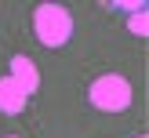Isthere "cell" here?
I'll return each mask as SVG.
<instances>
[{
  "mask_svg": "<svg viewBox=\"0 0 149 138\" xmlns=\"http://www.w3.org/2000/svg\"><path fill=\"white\" fill-rule=\"evenodd\" d=\"M138 138H146V135H138Z\"/></svg>",
  "mask_w": 149,
  "mask_h": 138,
  "instance_id": "cell-6",
  "label": "cell"
},
{
  "mask_svg": "<svg viewBox=\"0 0 149 138\" xmlns=\"http://www.w3.org/2000/svg\"><path fill=\"white\" fill-rule=\"evenodd\" d=\"M33 29L44 47H62L73 36V15L62 4H40L33 11Z\"/></svg>",
  "mask_w": 149,
  "mask_h": 138,
  "instance_id": "cell-1",
  "label": "cell"
},
{
  "mask_svg": "<svg viewBox=\"0 0 149 138\" xmlns=\"http://www.w3.org/2000/svg\"><path fill=\"white\" fill-rule=\"evenodd\" d=\"M7 76L15 80V84L22 87V94H33L36 87H40V69L33 65V58H26V55H15L11 58V69H7Z\"/></svg>",
  "mask_w": 149,
  "mask_h": 138,
  "instance_id": "cell-3",
  "label": "cell"
},
{
  "mask_svg": "<svg viewBox=\"0 0 149 138\" xmlns=\"http://www.w3.org/2000/svg\"><path fill=\"white\" fill-rule=\"evenodd\" d=\"M26 109V94L11 76H0V113H22Z\"/></svg>",
  "mask_w": 149,
  "mask_h": 138,
  "instance_id": "cell-4",
  "label": "cell"
},
{
  "mask_svg": "<svg viewBox=\"0 0 149 138\" xmlns=\"http://www.w3.org/2000/svg\"><path fill=\"white\" fill-rule=\"evenodd\" d=\"M7 138H11V135H7Z\"/></svg>",
  "mask_w": 149,
  "mask_h": 138,
  "instance_id": "cell-7",
  "label": "cell"
},
{
  "mask_svg": "<svg viewBox=\"0 0 149 138\" xmlns=\"http://www.w3.org/2000/svg\"><path fill=\"white\" fill-rule=\"evenodd\" d=\"M146 18H149L146 11H135V15L127 18V29H131L135 36H146V33H149V22H146Z\"/></svg>",
  "mask_w": 149,
  "mask_h": 138,
  "instance_id": "cell-5",
  "label": "cell"
},
{
  "mask_svg": "<svg viewBox=\"0 0 149 138\" xmlns=\"http://www.w3.org/2000/svg\"><path fill=\"white\" fill-rule=\"evenodd\" d=\"M87 98H91V105L102 109V113H120V109L131 105V84L120 73H106V76H98L91 84Z\"/></svg>",
  "mask_w": 149,
  "mask_h": 138,
  "instance_id": "cell-2",
  "label": "cell"
}]
</instances>
